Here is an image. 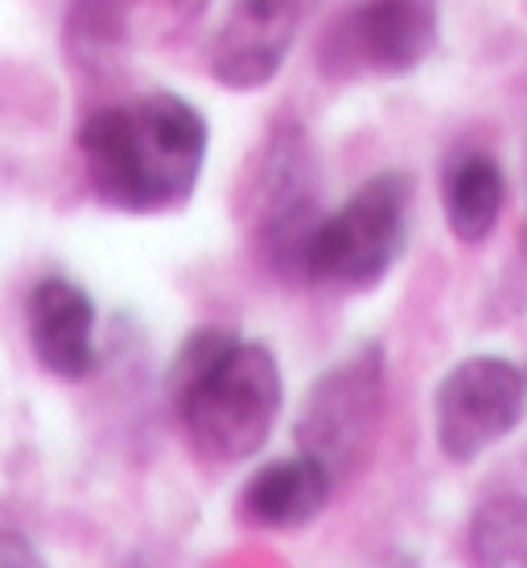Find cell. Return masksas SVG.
<instances>
[{"instance_id":"obj_1","label":"cell","mask_w":527,"mask_h":568,"mask_svg":"<svg viewBox=\"0 0 527 568\" xmlns=\"http://www.w3.org/2000/svg\"><path fill=\"white\" fill-rule=\"evenodd\" d=\"M206 120L190 100L153 91L103 108L79 129V156L103 206L161 214L182 206L202 178Z\"/></svg>"},{"instance_id":"obj_2","label":"cell","mask_w":527,"mask_h":568,"mask_svg":"<svg viewBox=\"0 0 527 568\" xmlns=\"http://www.w3.org/2000/svg\"><path fill=\"white\" fill-rule=\"evenodd\" d=\"M170 399L190 449L202 462L231 466L264 449L281 416L285 379L268 346L243 342L235 329H194L173 355Z\"/></svg>"},{"instance_id":"obj_3","label":"cell","mask_w":527,"mask_h":568,"mask_svg":"<svg viewBox=\"0 0 527 568\" xmlns=\"http://www.w3.org/2000/svg\"><path fill=\"white\" fill-rule=\"evenodd\" d=\"M413 182L387 170L358 185L334 214H322L305 243V281L346 293L375 288L396 268L408 243Z\"/></svg>"},{"instance_id":"obj_4","label":"cell","mask_w":527,"mask_h":568,"mask_svg":"<svg viewBox=\"0 0 527 568\" xmlns=\"http://www.w3.org/2000/svg\"><path fill=\"white\" fill-rule=\"evenodd\" d=\"M527 408L524 371L499 355L462 358L433 396V433L449 462H474L499 445Z\"/></svg>"},{"instance_id":"obj_5","label":"cell","mask_w":527,"mask_h":568,"mask_svg":"<svg viewBox=\"0 0 527 568\" xmlns=\"http://www.w3.org/2000/svg\"><path fill=\"white\" fill-rule=\"evenodd\" d=\"M379 413H384V346L367 342L358 355L330 367L310 387L305 413L297 420L301 449L322 457L338 478L367 457Z\"/></svg>"},{"instance_id":"obj_6","label":"cell","mask_w":527,"mask_h":568,"mask_svg":"<svg viewBox=\"0 0 527 568\" xmlns=\"http://www.w3.org/2000/svg\"><path fill=\"white\" fill-rule=\"evenodd\" d=\"M437 45V0H363L322 42L326 74H408Z\"/></svg>"},{"instance_id":"obj_7","label":"cell","mask_w":527,"mask_h":568,"mask_svg":"<svg viewBox=\"0 0 527 568\" xmlns=\"http://www.w3.org/2000/svg\"><path fill=\"white\" fill-rule=\"evenodd\" d=\"M301 29V0H235L211 45V74L227 91H260L285 67Z\"/></svg>"},{"instance_id":"obj_8","label":"cell","mask_w":527,"mask_h":568,"mask_svg":"<svg viewBox=\"0 0 527 568\" xmlns=\"http://www.w3.org/2000/svg\"><path fill=\"white\" fill-rule=\"evenodd\" d=\"M29 346L42 371L87 379L95 371V301L67 276H42L26 301Z\"/></svg>"},{"instance_id":"obj_9","label":"cell","mask_w":527,"mask_h":568,"mask_svg":"<svg viewBox=\"0 0 527 568\" xmlns=\"http://www.w3.org/2000/svg\"><path fill=\"white\" fill-rule=\"evenodd\" d=\"M330 495H334V469L301 449L297 457L268 462L252 474V483L240 495V511L247 524L268 531H297L326 511Z\"/></svg>"},{"instance_id":"obj_10","label":"cell","mask_w":527,"mask_h":568,"mask_svg":"<svg viewBox=\"0 0 527 568\" xmlns=\"http://www.w3.org/2000/svg\"><path fill=\"white\" fill-rule=\"evenodd\" d=\"M445 219L457 243H483L490 231L499 227L503 202H507V178L499 161L486 153L457 156L445 173Z\"/></svg>"},{"instance_id":"obj_11","label":"cell","mask_w":527,"mask_h":568,"mask_svg":"<svg viewBox=\"0 0 527 568\" xmlns=\"http://www.w3.org/2000/svg\"><path fill=\"white\" fill-rule=\"evenodd\" d=\"M62 38L79 67H103L132 45L129 0H71Z\"/></svg>"},{"instance_id":"obj_12","label":"cell","mask_w":527,"mask_h":568,"mask_svg":"<svg viewBox=\"0 0 527 568\" xmlns=\"http://www.w3.org/2000/svg\"><path fill=\"white\" fill-rule=\"evenodd\" d=\"M470 548L483 565H527V498L503 495L478 507Z\"/></svg>"},{"instance_id":"obj_13","label":"cell","mask_w":527,"mask_h":568,"mask_svg":"<svg viewBox=\"0 0 527 568\" xmlns=\"http://www.w3.org/2000/svg\"><path fill=\"white\" fill-rule=\"evenodd\" d=\"M202 9H206V0H129L132 45L149 42V38H170L190 26Z\"/></svg>"},{"instance_id":"obj_14","label":"cell","mask_w":527,"mask_h":568,"mask_svg":"<svg viewBox=\"0 0 527 568\" xmlns=\"http://www.w3.org/2000/svg\"><path fill=\"white\" fill-rule=\"evenodd\" d=\"M42 556L38 548L26 540V536H17V531H0V565H38Z\"/></svg>"},{"instance_id":"obj_15","label":"cell","mask_w":527,"mask_h":568,"mask_svg":"<svg viewBox=\"0 0 527 568\" xmlns=\"http://www.w3.org/2000/svg\"><path fill=\"white\" fill-rule=\"evenodd\" d=\"M524 247H527V223H524Z\"/></svg>"}]
</instances>
